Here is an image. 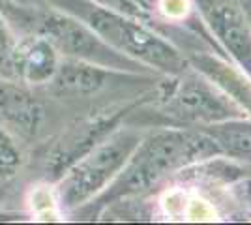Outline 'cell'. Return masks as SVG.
Instances as JSON below:
<instances>
[{
	"mask_svg": "<svg viewBox=\"0 0 251 225\" xmlns=\"http://www.w3.org/2000/svg\"><path fill=\"white\" fill-rule=\"evenodd\" d=\"M52 6L74 15L86 23L107 45H111L118 53L126 56H135L148 64L167 70L180 72L184 68V58L163 40L145 28L143 25L129 19L120 11L109 10L94 4V0H49Z\"/></svg>",
	"mask_w": 251,
	"mask_h": 225,
	"instance_id": "cell-1",
	"label": "cell"
},
{
	"mask_svg": "<svg viewBox=\"0 0 251 225\" xmlns=\"http://www.w3.org/2000/svg\"><path fill=\"white\" fill-rule=\"evenodd\" d=\"M202 152H206V143L201 137L182 131L159 133L148 141L129 161V167L124 171L126 175L116 186V193L122 195L143 192L163 175L195 160V156Z\"/></svg>",
	"mask_w": 251,
	"mask_h": 225,
	"instance_id": "cell-2",
	"label": "cell"
},
{
	"mask_svg": "<svg viewBox=\"0 0 251 225\" xmlns=\"http://www.w3.org/2000/svg\"><path fill=\"white\" fill-rule=\"evenodd\" d=\"M60 53L98 66H133L129 56H120L98 34L77 17L60 11H40L26 19Z\"/></svg>",
	"mask_w": 251,
	"mask_h": 225,
	"instance_id": "cell-3",
	"label": "cell"
},
{
	"mask_svg": "<svg viewBox=\"0 0 251 225\" xmlns=\"http://www.w3.org/2000/svg\"><path fill=\"white\" fill-rule=\"evenodd\" d=\"M135 145V135L120 133L77 161L60 188L62 203L66 206H77L96 195L124 167Z\"/></svg>",
	"mask_w": 251,
	"mask_h": 225,
	"instance_id": "cell-4",
	"label": "cell"
},
{
	"mask_svg": "<svg viewBox=\"0 0 251 225\" xmlns=\"http://www.w3.org/2000/svg\"><path fill=\"white\" fill-rule=\"evenodd\" d=\"M197 6L227 51L251 70V28L238 0H197Z\"/></svg>",
	"mask_w": 251,
	"mask_h": 225,
	"instance_id": "cell-5",
	"label": "cell"
},
{
	"mask_svg": "<svg viewBox=\"0 0 251 225\" xmlns=\"http://www.w3.org/2000/svg\"><path fill=\"white\" fill-rule=\"evenodd\" d=\"M56 68V49L43 36H30L15 43V77L26 83H47Z\"/></svg>",
	"mask_w": 251,
	"mask_h": 225,
	"instance_id": "cell-6",
	"label": "cell"
},
{
	"mask_svg": "<svg viewBox=\"0 0 251 225\" xmlns=\"http://www.w3.org/2000/svg\"><path fill=\"white\" fill-rule=\"evenodd\" d=\"M0 118L25 135H36L42 126L43 109L23 88L8 81H0Z\"/></svg>",
	"mask_w": 251,
	"mask_h": 225,
	"instance_id": "cell-7",
	"label": "cell"
},
{
	"mask_svg": "<svg viewBox=\"0 0 251 225\" xmlns=\"http://www.w3.org/2000/svg\"><path fill=\"white\" fill-rule=\"evenodd\" d=\"M176 109L180 115L188 118H199V120H223L230 117V105L223 101V98L216 96L214 90H210L206 85L189 81L178 92Z\"/></svg>",
	"mask_w": 251,
	"mask_h": 225,
	"instance_id": "cell-8",
	"label": "cell"
},
{
	"mask_svg": "<svg viewBox=\"0 0 251 225\" xmlns=\"http://www.w3.org/2000/svg\"><path fill=\"white\" fill-rule=\"evenodd\" d=\"M52 85L58 94L68 96H86L98 92L107 81V72L101 66L88 62H68L56 68L52 75Z\"/></svg>",
	"mask_w": 251,
	"mask_h": 225,
	"instance_id": "cell-9",
	"label": "cell"
},
{
	"mask_svg": "<svg viewBox=\"0 0 251 225\" xmlns=\"http://www.w3.org/2000/svg\"><path fill=\"white\" fill-rule=\"evenodd\" d=\"M32 214L38 222H56L58 220V204L54 199V193L49 186H36L28 197Z\"/></svg>",
	"mask_w": 251,
	"mask_h": 225,
	"instance_id": "cell-10",
	"label": "cell"
},
{
	"mask_svg": "<svg viewBox=\"0 0 251 225\" xmlns=\"http://www.w3.org/2000/svg\"><path fill=\"white\" fill-rule=\"evenodd\" d=\"M218 139L232 152L251 154V126H227L218 131Z\"/></svg>",
	"mask_w": 251,
	"mask_h": 225,
	"instance_id": "cell-11",
	"label": "cell"
},
{
	"mask_svg": "<svg viewBox=\"0 0 251 225\" xmlns=\"http://www.w3.org/2000/svg\"><path fill=\"white\" fill-rule=\"evenodd\" d=\"M0 77H15V42L0 17Z\"/></svg>",
	"mask_w": 251,
	"mask_h": 225,
	"instance_id": "cell-12",
	"label": "cell"
},
{
	"mask_svg": "<svg viewBox=\"0 0 251 225\" xmlns=\"http://www.w3.org/2000/svg\"><path fill=\"white\" fill-rule=\"evenodd\" d=\"M21 165V154L6 131L0 128V176H11Z\"/></svg>",
	"mask_w": 251,
	"mask_h": 225,
	"instance_id": "cell-13",
	"label": "cell"
},
{
	"mask_svg": "<svg viewBox=\"0 0 251 225\" xmlns=\"http://www.w3.org/2000/svg\"><path fill=\"white\" fill-rule=\"evenodd\" d=\"M96 2L101 4L103 8L120 11V13H126V15H131V17H139V15L145 13L143 0H96Z\"/></svg>",
	"mask_w": 251,
	"mask_h": 225,
	"instance_id": "cell-14",
	"label": "cell"
},
{
	"mask_svg": "<svg viewBox=\"0 0 251 225\" xmlns=\"http://www.w3.org/2000/svg\"><path fill=\"white\" fill-rule=\"evenodd\" d=\"M188 216L189 220L206 222V220H214L216 212H214V208L206 201H202V199H191L188 203Z\"/></svg>",
	"mask_w": 251,
	"mask_h": 225,
	"instance_id": "cell-15",
	"label": "cell"
},
{
	"mask_svg": "<svg viewBox=\"0 0 251 225\" xmlns=\"http://www.w3.org/2000/svg\"><path fill=\"white\" fill-rule=\"evenodd\" d=\"M161 10L169 17H182L188 11V0H161Z\"/></svg>",
	"mask_w": 251,
	"mask_h": 225,
	"instance_id": "cell-16",
	"label": "cell"
},
{
	"mask_svg": "<svg viewBox=\"0 0 251 225\" xmlns=\"http://www.w3.org/2000/svg\"><path fill=\"white\" fill-rule=\"evenodd\" d=\"M21 2H38V0H21Z\"/></svg>",
	"mask_w": 251,
	"mask_h": 225,
	"instance_id": "cell-17",
	"label": "cell"
},
{
	"mask_svg": "<svg viewBox=\"0 0 251 225\" xmlns=\"http://www.w3.org/2000/svg\"><path fill=\"white\" fill-rule=\"evenodd\" d=\"M0 4H2V0H0Z\"/></svg>",
	"mask_w": 251,
	"mask_h": 225,
	"instance_id": "cell-18",
	"label": "cell"
}]
</instances>
